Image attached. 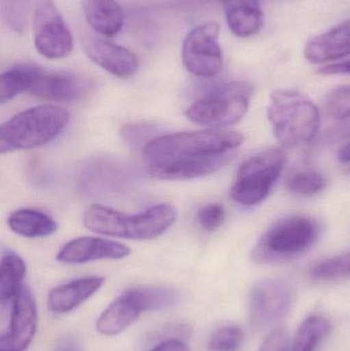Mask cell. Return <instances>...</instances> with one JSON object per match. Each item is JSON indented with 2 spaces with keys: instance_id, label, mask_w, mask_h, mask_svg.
I'll return each mask as SVG.
<instances>
[{
  "instance_id": "6da1fadb",
  "label": "cell",
  "mask_w": 350,
  "mask_h": 351,
  "mask_svg": "<svg viewBox=\"0 0 350 351\" xmlns=\"http://www.w3.org/2000/svg\"><path fill=\"white\" fill-rule=\"evenodd\" d=\"M178 213L168 204H160L135 215L123 214L102 204H92L84 214L88 230L106 237L146 241L155 239L176 222Z\"/></svg>"
},
{
  "instance_id": "7a4b0ae2",
  "label": "cell",
  "mask_w": 350,
  "mask_h": 351,
  "mask_svg": "<svg viewBox=\"0 0 350 351\" xmlns=\"http://www.w3.org/2000/svg\"><path fill=\"white\" fill-rule=\"evenodd\" d=\"M242 143L244 136L238 132L207 129L152 138L144 146L143 154L151 165L181 158L224 156Z\"/></svg>"
},
{
  "instance_id": "3957f363",
  "label": "cell",
  "mask_w": 350,
  "mask_h": 351,
  "mask_svg": "<svg viewBox=\"0 0 350 351\" xmlns=\"http://www.w3.org/2000/svg\"><path fill=\"white\" fill-rule=\"evenodd\" d=\"M69 121L68 111L57 105H39L22 111L0 127V152L45 145L64 131Z\"/></svg>"
},
{
  "instance_id": "277c9868",
  "label": "cell",
  "mask_w": 350,
  "mask_h": 351,
  "mask_svg": "<svg viewBox=\"0 0 350 351\" xmlns=\"http://www.w3.org/2000/svg\"><path fill=\"white\" fill-rule=\"evenodd\" d=\"M267 117L282 145L297 147L316 137L321 125L318 107L305 95L292 90H275L271 95Z\"/></svg>"
},
{
  "instance_id": "5b68a950",
  "label": "cell",
  "mask_w": 350,
  "mask_h": 351,
  "mask_svg": "<svg viewBox=\"0 0 350 351\" xmlns=\"http://www.w3.org/2000/svg\"><path fill=\"white\" fill-rule=\"evenodd\" d=\"M322 227L308 216L288 217L277 221L259 239L252 258L259 264H273L301 255L316 243Z\"/></svg>"
},
{
  "instance_id": "8992f818",
  "label": "cell",
  "mask_w": 350,
  "mask_h": 351,
  "mask_svg": "<svg viewBox=\"0 0 350 351\" xmlns=\"http://www.w3.org/2000/svg\"><path fill=\"white\" fill-rule=\"evenodd\" d=\"M253 88L244 82H232L212 88L185 111V117L212 129L236 125L248 112Z\"/></svg>"
},
{
  "instance_id": "52a82bcc",
  "label": "cell",
  "mask_w": 350,
  "mask_h": 351,
  "mask_svg": "<svg viewBox=\"0 0 350 351\" xmlns=\"http://www.w3.org/2000/svg\"><path fill=\"white\" fill-rule=\"evenodd\" d=\"M287 164V156L279 149L260 152L242 162L232 188L234 202L245 206L260 204L273 190Z\"/></svg>"
},
{
  "instance_id": "ba28073f",
  "label": "cell",
  "mask_w": 350,
  "mask_h": 351,
  "mask_svg": "<svg viewBox=\"0 0 350 351\" xmlns=\"http://www.w3.org/2000/svg\"><path fill=\"white\" fill-rule=\"evenodd\" d=\"M219 35L220 25L216 22L203 23L187 33L182 43V61L191 74L211 78L221 71L223 53Z\"/></svg>"
},
{
  "instance_id": "9c48e42d",
  "label": "cell",
  "mask_w": 350,
  "mask_h": 351,
  "mask_svg": "<svg viewBox=\"0 0 350 351\" xmlns=\"http://www.w3.org/2000/svg\"><path fill=\"white\" fill-rule=\"evenodd\" d=\"M295 293L289 282L266 278L257 282L249 295V319L256 330L275 325L291 311Z\"/></svg>"
},
{
  "instance_id": "30bf717a",
  "label": "cell",
  "mask_w": 350,
  "mask_h": 351,
  "mask_svg": "<svg viewBox=\"0 0 350 351\" xmlns=\"http://www.w3.org/2000/svg\"><path fill=\"white\" fill-rule=\"evenodd\" d=\"M37 51L47 59H64L72 53L73 36L53 0H39L33 19Z\"/></svg>"
},
{
  "instance_id": "8fae6325",
  "label": "cell",
  "mask_w": 350,
  "mask_h": 351,
  "mask_svg": "<svg viewBox=\"0 0 350 351\" xmlns=\"http://www.w3.org/2000/svg\"><path fill=\"white\" fill-rule=\"evenodd\" d=\"M10 306V327L0 338V351H25L32 342L38 324L36 303L26 286Z\"/></svg>"
},
{
  "instance_id": "7c38bea8",
  "label": "cell",
  "mask_w": 350,
  "mask_h": 351,
  "mask_svg": "<svg viewBox=\"0 0 350 351\" xmlns=\"http://www.w3.org/2000/svg\"><path fill=\"white\" fill-rule=\"evenodd\" d=\"M82 47L92 63L116 77H131L139 69V61L133 51L101 35H86Z\"/></svg>"
},
{
  "instance_id": "4fadbf2b",
  "label": "cell",
  "mask_w": 350,
  "mask_h": 351,
  "mask_svg": "<svg viewBox=\"0 0 350 351\" xmlns=\"http://www.w3.org/2000/svg\"><path fill=\"white\" fill-rule=\"evenodd\" d=\"M90 82L67 72L47 71L37 66L29 93L43 100L74 102L88 94Z\"/></svg>"
},
{
  "instance_id": "5bb4252c",
  "label": "cell",
  "mask_w": 350,
  "mask_h": 351,
  "mask_svg": "<svg viewBox=\"0 0 350 351\" xmlns=\"http://www.w3.org/2000/svg\"><path fill=\"white\" fill-rule=\"evenodd\" d=\"M131 255V249L123 243L102 237H84L65 243L57 254L64 264H84L99 260H121Z\"/></svg>"
},
{
  "instance_id": "9a60e30c",
  "label": "cell",
  "mask_w": 350,
  "mask_h": 351,
  "mask_svg": "<svg viewBox=\"0 0 350 351\" xmlns=\"http://www.w3.org/2000/svg\"><path fill=\"white\" fill-rule=\"evenodd\" d=\"M230 154L210 158H181L151 164L148 173L151 177L166 181H184L214 174L232 160Z\"/></svg>"
},
{
  "instance_id": "2e32d148",
  "label": "cell",
  "mask_w": 350,
  "mask_h": 351,
  "mask_svg": "<svg viewBox=\"0 0 350 351\" xmlns=\"http://www.w3.org/2000/svg\"><path fill=\"white\" fill-rule=\"evenodd\" d=\"M350 56V19L312 37L304 47V57L312 64H326Z\"/></svg>"
},
{
  "instance_id": "e0dca14e",
  "label": "cell",
  "mask_w": 350,
  "mask_h": 351,
  "mask_svg": "<svg viewBox=\"0 0 350 351\" xmlns=\"http://www.w3.org/2000/svg\"><path fill=\"white\" fill-rule=\"evenodd\" d=\"M104 282L102 276H86L55 287L47 295V308L57 315L71 313L96 294Z\"/></svg>"
},
{
  "instance_id": "ac0fdd59",
  "label": "cell",
  "mask_w": 350,
  "mask_h": 351,
  "mask_svg": "<svg viewBox=\"0 0 350 351\" xmlns=\"http://www.w3.org/2000/svg\"><path fill=\"white\" fill-rule=\"evenodd\" d=\"M226 23L232 34L247 38L260 32L264 26V14L259 0H222Z\"/></svg>"
},
{
  "instance_id": "d6986e66",
  "label": "cell",
  "mask_w": 350,
  "mask_h": 351,
  "mask_svg": "<svg viewBox=\"0 0 350 351\" xmlns=\"http://www.w3.org/2000/svg\"><path fill=\"white\" fill-rule=\"evenodd\" d=\"M142 313L129 291L117 297L99 317L96 328L105 336H116L133 325Z\"/></svg>"
},
{
  "instance_id": "ffe728a7",
  "label": "cell",
  "mask_w": 350,
  "mask_h": 351,
  "mask_svg": "<svg viewBox=\"0 0 350 351\" xmlns=\"http://www.w3.org/2000/svg\"><path fill=\"white\" fill-rule=\"evenodd\" d=\"M82 6L86 22L101 36H115L123 28L125 14L117 0H82Z\"/></svg>"
},
{
  "instance_id": "44dd1931",
  "label": "cell",
  "mask_w": 350,
  "mask_h": 351,
  "mask_svg": "<svg viewBox=\"0 0 350 351\" xmlns=\"http://www.w3.org/2000/svg\"><path fill=\"white\" fill-rule=\"evenodd\" d=\"M8 224L12 232L27 239L49 237L58 230V223L51 216L34 208L14 210Z\"/></svg>"
},
{
  "instance_id": "7402d4cb",
  "label": "cell",
  "mask_w": 350,
  "mask_h": 351,
  "mask_svg": "<svg viewBox=\"0 0 350 351\" xmlns=\"http://www.w3.org/2000/svg\"><path fill=\"white\" fill-rule=\"evenodd\" d=\"M26 272V263L20 256L12 252H5L2 255L0 263V303L2 306L12 304L24 288Z\"/></svg>"
},
{
  "instance_id": "603a6c76",
  "label": "cell",
  "mask_w": 350,
  "mask_h": 351,
  "mask_svg": "<svg viewBox=\"0 0 350 351\" xmlns=\"http://www.w3.org/2000/svg\"><path fill=\"white\" fill-rule=\"evenodd\" d=\"M37 65L18 64L4 71L0 77V103L5 104L18 95L29 92Z\"/></svg>"
},
{
  "instance_id": "cb8c5ba5",
  "label": "cell",
  "mask_w": 350,
  "mask_h": 351,
  "mask_svg": "<svg viewBox=\"0 0 350 351\" xmlns=\"http://www.w3.org/2000/svg\"><path fill=\"white\" fill-rule=\"evenodd\" d=\"M330 332L329 319L322 315H312L298 328L291 351H316Z\"/></svg>"
},
{
  "instance_id": "d4e9b609",
  "label": "cell",
  "mask_w": 350,
  "mask_h": 351,
  "mask_svg": "<svg viewBox=\"0 0 350 351\" xmlns=\"http://www.w3.org/2000/svg\"><path fill=\"white\" fill-rule=\"evenodd\" d=\"M129 291L142 313L171 308L180 298L176 290L168 287H137Z\"/></svg>"
},
{
  "instance_id": "484cf974",
  "label": "cell",
  "mask_w": 350,
  "mask_h": 351,
  "mask_svg": "<svg viewBox=\"0 0 350 351\" xmlns=\"http://www.w3.org/2000/svg\"><path fill=\"white\" fill-rule=\"evenodd\" d=\"M324 176L314 170L299 171L286 180V189L292 193L310 196L320 193L326 188Z\"/></svg>"
},
{
  "instance_id": "4316f807",
  "label": "cell",
  "mask_w": 350,
  "mask_h": 351,
  "mask_svg": "<svg viewBox=\"0 0 350 351\" xmlns=\"http://www.w3.org/2000/svg\"><path fill=\"white\" fill-rule=\"evenodd\" d=\"M312 276L318 280L350 278V252L316 264L312 268Z\"/></svg>"
},
{
  "instance_id": "83f0119b",
  "label": "cell",
  "mask_w": 350,
  "mask_h": 351,
  "mask_svg": "<svg viewBox=\"0 0 350 351\" xmlns=\"http://www.w3.org/2000/svg\"><path fill=\"white\" fill-rule=\"evenodd\" d=\"M244 342V332L238 326L227 325L218 328L210 337L211 351H238Z\"/></svg>"
},
{
  "instance_id": "f1b7e54d",
  "label": "cell",
  "mask_w": 350,
  "mask_h": 351,
  "mask_svg": "<svg viewBox=\"0 0 350 351\" xmlns=\"http://www.w3.org/2000/svg\"><path fill=\"white\" fill-rule=\"evenodd\" d=\"M325 111L329 117L338 121L350 117V86L334 88L325 101Z\"/></svg>"
},
{
  "instance_id": "f546056e",
  "label": "cell",
  "mask_w": 350,
  "mask_h": 351,
  "mask_svg": "<svg viewBox=\"0 0 350 351\" xmlns=\"http://www.w3.org/2000/svg\"><path fill=\"white\" fill-rule=\"evenodd\" d=\"M225 218V208L220 204H205L197 212V221L201 228L207 231H215L221 227Z\"/></svg>"
},
{
  "instance_id": "4dcf8cb0",
  "label": "cell",
  "mask_w": 350,
  "mask_h": 351,
  "mask_svg": "<svg viewBox=\"0 0 350 351\" xmlns=\"http://www.w3.org/2000/svg\"><path fill=\"white\" fill-rule=\"evenodd\" d=\"M291 340L286 330L273 329L265 338L258 351H291Z\"/></svg>"
},
{
  "instance_id": "1f68e13d",
  "label": "cell",
  "mask_w": 350,
  "mask_h": 351,
  "mask_svg": "<svg viewBox=\"0 0 350 351\" xmlns=\"http://www.w3.org/2000/svg\"><path fill=\"white\" fill-rule=\"evenodd\" d=\"M150 133H151V127L148 125H125L121 129V136L129 143L135 144V142L142 141Z\"/></svg>"
},
{
  "instance_id": "d6a6232c",
  "label": "cell",
  "mask_w": 350,
  "mask_h": 351,
  "mask_svg": "<svg viewBox=\"0 0 350 351\" xmlns=\"http://www.w3.org/2000/svg\"><path fill=\"white\" fill-rule=\"evenodd\" d=\"M349 138H350V117L340 121L338 125L329 131L327 136V139L330 142L342 141Z\"/></svg>"
},
{
  "instance_id": "836d02e7",
  "label": "cell",
  "mask_w": 350,
  "mask_h": 351,
  "mask_svg": "<svg viewBox=\"0 0 350 351\" xmlns=\"http://www.w3.org/2000/svg\"><path fill=\"white\" fill-rule=\"evenodd\" d=\"M318 74H321V75H337V74L350 75V59L341 62V63L324 66L318 70Z\"/></svg>"
},
{
  "instance_id": "e575fe53",
  "label": "cell",
  "mask_w": 350,
  "mask_h": 351,
  "mask_svg": "<svg viewBox=\"0 0 350 351\" xmlns=\"http://www.w3.org/2000/svg\"><path fill=\"white\" fill-rule=\"evenodd\" d=\"M150 351H190L184 342L178 339H168L156 346Z\"/></svg>"
},
{
  "instance_id": "d590c367",
  "label": "cell",
  "mask_w": 350,
  "mask_h": 351,
  "mask_svg": "<svg viewBox=\"0 0 350 351\" xmlns=\"http://www.w3.org/2000/svg\"><path fill=\"white\" fill-rule=\"evenodd\" d=\"M53 351H82L80 348L79 343L76 340L67 339L64 340L62 343L55 348Z\"/></svg>"
},
{
  "instance_id": "8d00e7d4",
  "label": "cell",
  "mask_w": 350,
  "mask_h": 351,
  "mask_svg": "<svg viewBox=\"0 0 350 351\" xmlns=\"http://www.w3.org/2000/svg\"><path fill=\"white\" fill-rule=\"evenodd\" d=\"M338 160L339 162H342V164H350V142L345 144V145L339 150Z\"/></svg>"
}]
</instances>
